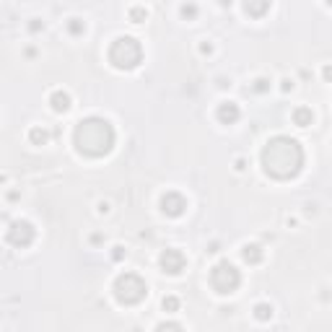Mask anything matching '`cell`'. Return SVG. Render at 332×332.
<instances>
[{"mask_svg": "<svg viewBox=\"0 0 332 332\" xmlns=\"http://www.w3.org/2000/svg\"><path fill=\"white\" fill-rule=\"evenodd\" d=\"M73 140H75L78 153H83L88 158H101L112 151L114 130L104 117H88L83 122H78Z\"/></svg>", "mask_w": 332, "mask_h": 332, "instance_id": "7a4b0ae2", "label": "cell"}, {"mask_svg": "<svg viewBox=\"0 0 332 332\" xmlns=\"http://www.w3.org/2000/svg\"><path fill=\"white\" fill-rule=\"evenodd\" d=\"M161 208H164L166 215H182L185 208H187V200L182 198L179 192H166L161 198Z\"/></svg>", "mask_w": 332, "mask_h": 332, "instance_id": "ba28073f", "label": "cell"}, {"mask_svg": "<svg viewBox=\"0 0 332 332\" xmlns=\"http://www.w3.org/2000/svg\"><path fill=\"white\" fill-rule=\"evenodd\" d=\"M293 120H296V125H301V128H306V125H312L314 114H312V109L301 107V109H296V112H293Z\"/></svg>", "mask_w": 332, "mask_h": 332, "instance_id": "4fadbf2b", "label": "cell"}, {"mask_svg": "<svg viewBox=\"0 0 332 332\" xmlns=\"http://www.w3.org/2000/svg\"><path fill=\"white\" fill-rule=\"evenodd\" d=\"M47 140H50V133H47V130H42V128H34V130H31V143L44 145Z\"/></svg>", "mask_w": 332, "mask_h": 332, "instance_id": "5bb4252c", "label": "cell"}, {"mask_svg": "<svg viewBox=\"0 0 332 332\" xmlns=\"http://www.w3.org/2000/svg\"><path fill=\"white\" fill-rule=\"evenodd\" d=\"M164 309H166V312H177V309H179V299L166 296V299H164Z\"/></svg>", "mask_w": 332, "mask_h": 332, "instance_id": "e0dca14e", "label": "cell"}, {"mask_svg": "<svg viewBox=\"0 0 332 332\" xmlns=\"http://www.w3.org/2000/svg\"><path fill=\"white\" fill-rule=\"evenodd\" d=\"M50 104L55 112H67L70 109V96L65 94V91H55V94L50 96Z\"/></svg>", "mask_w": 332, "mask_h": 332, "instance_id": "8fae6325", "label": "cell"}, {"mask_svg": "<svg viewBox=\"0 0 332 332\" xmlns=\"http://www.w3.org/2000/svg\"><path fill=\"white\" fill-rule=\"evenodd\" d=\"M218 3H221V5H231V0H218Z\"/></svg>", "mask_w": 332, "mask_h": 332, "instance_id": "44dd1931", "label": "cell"}, {"mask_svg": "<svg viewBox=\"0 0 332 332\" xmlns=\"http://www.w3.org/2000/svg\"><path fill=\"white\" fill-rule=\"evenodd\" d=\"M218 120L226 122V125L236 122V120H239V107L234 104V101H226V104H221V109H218Z\"/></svg>", "mask_w": 332, "mask_h": 332, "instance_id": "30bf717a", "label": "cell"}, {"mask_svg": "<svg viewBox=\"0 0 332 332\" xmlns=\"http://www.w3.org/2000/svg\"><path fill=\"white\" fill-rule=\"evenodd\" d=\"M255 91H267V81H262V78H260V81L255 83Z\"/></svg>", "mask_w": 332, "mask_h": 332, "instance_id": "ffe728a7", "label": "cell"}, {"mask_svg": "<svg viewBox=\"0 0 332 332\" xmlns=\"http://www.w3.org/2000/svg\"><path fill=\"white\" fill-rule=\"evenodd\" d=\"M70 31H73V34H81V31H83V26H81V24H78V21L73 18V24H70Z\"/></svg>", "mask_w": 332, "mask_h": 332, "instance_id": "d6986e66", "label": "cell"}, {"mask_svg": "<svg viewBox=\"0 0 332 332\" xmlns=\"http://www.w3.org/2000/svg\"><path fill=\"white\" fill-rule=\"evenodd\" d=\"M185 265H187V257L182 255L179 249H166L161 255V267H164V272H169V275H179V272L185 270Z\"/></svg>", "mask_w": 332, "mask_h": 332, "instance_id": "52a82bcc", "label": "cell"}, {"mask_svg": "<svg viewBox=\"0 0 332 332\" xmlns=\"http://www.w3.org/2000/svg\"><path fill=\"white\" fill-rule=\"evenodd\" d=\"M195 13H198V8H195V5H182V16H187V18H192Z\"/></svg>", "mask_w": 332, "mask_h": 332, "instance_id": "ac0fdd59", "label": "cell"}, {"mask_svg": "<svg viewBox=\"0 0 332 332\" xmlns=\"http://www.w3.org/2000/svg\"><path fill=\"white\" fill-rule=\"evenodd\" d=\"M140 60H143V47L133 37H120L109 50V63L120 70H133V67L140 65Z\"/></svg>", "mask_w": 332, "mask_h": 332, "instance_id": "3957f363", "label": "cell"}, {"mask_svg": "<svg viewBox=\"0 0 332 332\" xmlns=\"http://www.w3.org/2000/svg\"><path fill=\"white\" fill-rule=\"evenodd\" d=\"M262 166H265V174L275 177V179H291L304 166V151L296 140L280 135V138H272L265 145V151H262Z\"/></svg>", "mask_w": 332, "mask_h": 332, "instance_id": "6da1fadb", "label": "cell"}, {"mask_svg": "<svg viewBox=\"0 0 332 332\" xmlns=\"http://www.w3.org/2000/svg\"><path fill=\"white\" fill-rule=\"evenodd\" d=\"M244 10L252 18H260L270 10V0H244Z\"/></svg>", "mask_w": 332, "mask_h": 332, "instance_id": "9c48e42d", "label": "cell"}, {"mask_svg": "<svg viewBox=\"0 0 332 332\" xmlns=\"http://www.w3.org/2000/svg\"><path fill=\"white\" fill-rule=\"evenodd\" d=\"M130 18L135 21V24H140V21L148 18V10H145V8H133V10H130Z\"/></svg>", "mask_w": 332, "mask_h": 332, "instance_id": "2e32d148", "label": "cell"}, {"mask_svg": "<svg viewBox=\"0 0 332 332\" xmlns=\"http://www.w3.org/2000/svg\"><path fill=\"white\" fill-rule=\"evenodd\" d=\"M242 257L249 262V265H257V262H262V257H265V252H262V247H257V244H247L242 249Z\"/></svg>", "mask_w": 332, "mask_h": 332, "instance_id": "7c38bea8", "label": "cell"}, {"mask_svg": "<svg viewBox=\"0 0 332 332\" xmlns=\"http://www.w3.org/2000/svg\"><path fill=\"white\" fill-rule=\"evenodd\" d=\"M145 296H148V285L140 275H135V272H125V275H120L114 280V299L125 306L140 304Z\"/></svg>", "mask_w": 332, "mask_h": 332, "instance_id": "277c9868", "label": "cell"}, {"mask_svg": "<svg viewBox=\"0 0 332 332\" xmlns=\"http://www.w3.org/2000/svg\"><path fill=\"white\" fill-rule=\"evenodd\" d=\"M34 236H37V231H34V226L29 221H16L8 228V242L13 247H29L34 242Z\"/></svg>", "mask_w": 332, "mask_h": 332, "instance_id": "8992f818", "label": "cell"}, {"mask_svg": "<svg viewBox=\"0 0 332 332\" xmlns=\"http://www.w3.org/2000/svg\"><path fill=\"white\" fill-rule=\"evenodd\" d=\"M239 283H242V275H239V270L231 265V262L223 260L210 270V285L218 293H234L239 288Z\"/></svg>", "mask_w": 332, "mask_h": 332, "instance_id": "5b68a950", "label": "cell"}, {"mask_svg": "<svg viewBox=\"0 0 332 332\" xmlns=\"http://www.w3.org/2000/svg\"><path fill=\"white\" fill-rule=\"evenodd\" d=\"M255 317L265 322V319L272 317V306H270V304H257V306H255Z\"/></svg>", "mask_w": 332, "mask_h": 332, "instance_id": "9a60e30c", "label": "cell"}]
</instances>
